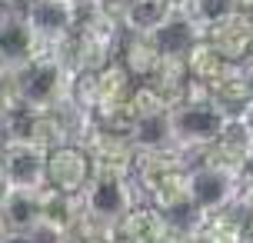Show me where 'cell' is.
Instances as JSON below:
<instances>
[{
	"instance_id": "cell-1",
	"label": "cell",
	"mask_w": 253,
	"mask_h": 243,
	"mask_svg": "<svg viewBox=\"0 0 253 243\" xmlns=\"http://www.w3.org/2000/svg\"><path fill=\"white\" fill-rule=\"evenodd\" d=\"M190 154L180 147L173 150H157V154H137L133 177H137L143 197L150 206L164 210L167 217H173L180 210H190L187 200V173H190Z\"/></svg>"
},
{
	"instance_id": "cell-2",
	"label": "cell",
	"mask_w": 253,
	"mask_h": 243,
	"mask_svg": "<svg viewBox=\"0 0 253 243\" xmlns=\"http://www.w3.org/2000/svg\"><path fill=\"white\" fill-rule=\"evenodd\" d=\"M74 70L63 64V57L57 50H43L40 57H34L30 64L13 70V93L17 103L27 110H57L70 100L74 93Z\"/></svg>"
},
{
	"instance_id": "cell-3",
	"label": "cell",
	"mask_w": 253,
	"mask_h": 243,
	"mask_svg": "<svg viewBox=\"0 0 253 243\" xmlns=\"http://www.w3.org/2000/svg\"><path fill=\"white\" fill-rule=\"evenodd\" d=\"M227 123H230V117L210 97H203V100H183L177 107H170L173 143L183 154H200L203 147H210L227 130Z\"/></svg>"
},
{
	"instance_id": "cell-4",
	"label": "cell",
	"mask_w": 253,
	"mask_h": 243,
	"mask_svg": "<svg viewBox=\"0 0 253 243\" xmlns=\"http://www.w3.org/2000/svg\"><path fill=\"white\" fill-rule=\"evenodd\" d=\"M80 203H84V217L93 223H103V227H117L137 206L130 177L117 173V170H93L87 190L80 193Z\"/></svg>"
},
{
	"instance_id": "cell-5",
	"label": "cell",
	"mask_w": 253,
	"mask_h": 243,
	"mask_svg": "<svg viewBox=\"0 0 253 243\" xmlns=\"http://www.w3.org/2000/svg\"><path fill=\"white\" fill-rule=\"evenodd\" d=\"M240 197V180L237 173H230L223 166H210V163H190L187 173V200H190V213L200 217L210 210L233 203Z\"/></svg>"
},
{
	"instance_id": "cell-6",
	"label": "cell",
	"mask_w": 253,
	"mask_h": 243,
	"mask_svg": "<svg viewBox=\"0 0 253 243\" xmlns=\"http://www.w3.org/2000/svg\"><path fill=\"white\" fill-rule=\"evenodd\" d=\"M0 170L17 190H43L47 187V150L27 140L0 143Z\"/></svg>"
},
{
	"instance_id": "cell-7",
	"label": "cell",
	"mask_w": 253,
	"mask_h": 243,
	"mask_svg": "<svg viewBox=\"0 0 253 243\" xmlns=\"http://www.w3.org/2000/svg\"><path fill=\"white\" fill-rule=\"evenodd\" d=\"M90 177H93V163L80 143H60V147L47 150V187L50 190L80 197L87 190Z\"/></svg>"
},
{
	"instance_id": "cell-8",
	"label": "cell",
	"mask_w": 253,
	"mask_h": 243,
	"mask_svg": "<svg viewBox=\"0 0 253 243\" xmlns=\"http://www.w3.org/2000/svg\"><path fill=\"white\" fill-rule=\"evenodd\" d=\"M24 17L43 50H57L74 34V0H27Z\"/></svg>"
},
{
	"instance_id": "cell-9",
	"label": "cell",
	"mask_w": 253,
	"mask_h": 243,
	"mask_svg": "<svg viewBox=\"0 0 253 243\" xmlns=\"http://www.w3.org/2000/svg\"><path fill=\"white\" fill-rule=\"evenodd\" d=\"M40 53H43V47H40L37 34L30 30L24 13L17 10V7L0 13V67L17 70V67L30 64Z\"/></svg>"
},
{
	"instance_id": "cell-10",
	"label": "cell",
	"mask_w": 253,
	"mask_h": 243,
	"mask_svg": "<svg viewBox=\"0 0 253 243\" xmlns=\"http://www.w3.org/2000/svg\"><path fill=\"white\" fill-rule=\"evenodd\" d=\"M147 40L157 47V53H160L164 60H187V53L203 40V30L190 20V13L177 3L173 13H170Z\"/></svg>"
},
{
	"instance_id": "cell-11",
	"label": "cell",
	"mask_w": 253,
	"mask_h": 243,
	"mask_svg": "<svg viewBox=\"0 0 253 243\" xmlns=\"http://www.w3.org/2000/svg\"><path fill=\"white\" fill-rule=\"evenodd\" d=\"M90 154V163L93 170H117V173H133V163H137V150L130 147L126 137L120 133H110L103 130L100 123H93V130L87 133V140L80 143Z\"/></svg>"
},
{
	"instance_id": "cell-12",
	"label": "cell",
	"mask_w": 253,
	"mask_h": 243,
	"mask_svg": "<svg viewBox=\"0 0 253 243\" xmlns=\"http://www.w3.org/2000/svg\"><path fill=\"white\" fill-rule=\"evenodd\" d=\"M114 233H117V243H164L177 233V227L157 206H133L114 227Z\"/></svg>"
},
{
	"instance_id": "cell-13",
	"label": "cell",
	"mask_w": 253,
	"mask_h": 243,
	"mask_svg": "<svg viewBox=\"0 0 253 243\" xmlns=\"http://www.w3.org/2000/svg\"><path fill=\"white\" fill-rule=\"evenodd\" d=\"M253 147V130L247 120H230L227 130L216 137L210 147L200 150V163H210V166H223L230 173H237L243 163V157L250 154Z\"/></svg>"
},
{
	"instance_id": "cell-14",
	"label": "cell",
	"mask_w": 253,
	"mask_h": 243,
	"mask_svg": "<svg viewBox=\"0 0 253 243\" xmlns=\"http://www.w3.org/2000/svg\"><path fill=\"white\" fill-rule=\"evenodd\" d=\"M203 37L216 47V53L227 60L233 70H253V27L233 17L227 24L207 30Z\"/></svg>"
},
{
	"instance_id": "cell-15",
	"label": "cell",
	"mask_w": 253,
	"mask_h": 243,
	"mask_svg": "<svg viewBox=\"0 0 253 243\" xmlns=\"http://www.w3.org/2000/svg\"><path fill=\"white\" fill-rule=\"evenodd\" d=\"M40 230V190H17L0 206V237H30Z\"/></svg>"
},
{
	"instance_id": "cell-16",
	"label": "cell",
	"mask_w": 253,
	"mask_h": 243,
	"mask_svg": "<svg viewBox=\"0 0 253 243\" xmlns=\"http://www.w3.org/2000/svg\"><path fill=\"white\" fill-rule=\"evenodd\" d=\"M80 220H84V203H80V197L50 190V187L40 190V230L43 233L63 240Z\"/></svg>"
},
{
	"instance_id": "cell-17",
	"label": "cell",
	"mask_w": 253,
	"mask_h": 243,
	"mask_svg": "<svg viewBox=\"0 0 253 243\" xmlns=\"http://www.w3.org/2000/svg\"><path fill=\"white\" fill-rule=\"evenodd\" d=\"M173 7L177 3H170V0H120L110 10H114V17L120 20V27L130 37H150L153 30L173 13Z\"/></svg>"
},
{
	"instance_id": "cell-18",
	"label": "cell",
	"mask_w": 253,
	"mask_h": 243,
	"mask_svg": "<svg viewBox=\"0 0 253 243\" xmlns=\"http://www.w3.org/2000/svg\"><path fill=\"white\" fill-rule=\"evenodd\" d=\"M210 100L230 117V120H243L253 110V74L250 70H233L223 77L216 87H210Z\"/></svg>"
},
{
	"instance_id": "cell-19",
	"label": "cell",
	"mask_w": 253,
	"mask_h": 243,
	"mask_svg": "<svg viewBox=\"0 0 253 243\" xmlns=\"http://www.w3.org/2000/svg\"><path fill=\"white\" fill-rule=\"evenodd\" d=\"M183 64H187L190 80H193V83H200L207 93H210V87H216L223 77H230V74H233V67H230L227 60L216 53V47L207 37H203L200 43L187 53V60H183Z\"/></svg>"
},
{
	"instance_id": "cell-20",
	"label": "cell",
	"mask_w": 253,
	"mask_h": 243,
	"mask_svg": "<svg viewBox=\"0 0 253 243\" xmlns=\"http://www.w3.org/2000/svg\"><path fill=\"white\" fill-rule=\"evenodd\" d=\"M130 147L137 154H157V150H173V130H170V110H160V114H150L137 120V127L130 130Z\"/></svg>"
},
{
	"instance_id": "cell-21",
	"label": "cell",
	"mask_w": 253,
	"mask_h": 243,
	"mask_svg": "<svg viewBox=\"0 0 253 243\" xmlns=\"http://www.w3.org/2000/svg\"><path fill=\"white\" fill-rule=\"evenodd\" d=\"M117 60L126 67V74L133 77V83H147V80L157 74V67L164 64V57L157 53V47H153L147 37H130L126 34L124 47L117 50Z\"/></svg>"
},
{
	"instance_id": "cell-22",
	"label": "cell",
	"mask_w": 253,
	"mask_h": 243,
	"mask_svg": "<svg viewBox=\"0 0 253 243\" xmlns=\"http://www.w3.org/2000/svg\"><path fill=\"white\" fill-rule=\"evenodd\" d=\"M97 114L100 110H110V107H117V103H124L130 93H133V77L126 74V67L120 64V60H110L107 67H100L97 74Z\"/></svg>"
},
{
	"instance_id": "cell-23",
	"label": "cell",
	"mask_w": 253,
	"mask_h": 243,
	"mask_svg": "<svg viewBox=\"0 0 253 243\" xmlns=\"http://www.w3.org/2000/svg\"><path fill=\"white\" fill-rule=\"evenodd\" d=\"M180 7L190 13V20L203 34L237 17V0H180Z\"/></svg>"
},
{
	"instance_id": "cell-24",
	"label": "cell",
	"mask_w": 253,
	"mask_h": 243,
	"mask_svg": "<svg viewBox=\"0 0 253 243\" xmlns=\"http://www.w3.org/2000/svg\"><path fill=\"white\" fill-rule=\"evenodd\" d=\"M17 107V93H13V70L0 67V127L10 117V110Z\"/></svg>"
},
{
	"instance_id": "cell-25",
	"label": "cell",
	"mask_w": 253,
	"mask_h": 243,
	"mask_svg": "<svg viewBox=\"0 0 253 243\" xmlns=\"http://www.w3.org/2000/svg\"><path fill=\"white\" fill-rule=\"evenodd\" d=\"M180 240H183V243H223L213 230H210V227H203V223H200L197 217H193V220L187 223V227L180 230Z\"/></svg>"
},
{
	"instance_id": "cell-26",
	"label": "cell",
	"mask_w": 253,
	"mask_h": 243,
	"mask_svg": "<svg viewBox=\"0 0 253 243\" xmlns=\"http://www.w3.org/2000/svg\"><path fill=\"white\" fill-rule=\"evenodd\" d=\"M237 17L253 27V0H237Z\"/></svg>"
},
{
	"instance_id": "cell-27",
	"label": "cell",
	"mask_w": 253,
	"mask_h": 243,
	"mask_svg": "<svg viewBox=\"0 0 253 243\" xmlns=\"http://www.w3.org/2000/svg\"><path fill=\"white\" fill-rule=\"evenodd\" d=\"M10 190H13V187H10V180L3 177V170H0V206H3V200L10 197Z\"/></svg>"
},
{
	"instance_id": "cell-28",
	"label": "cell",
	"mask_w": 253,
	"mask_h": 243,
	"mask_svg": "<svg viewBox=\"0 0 253 243\" xmlns=\"http://www.w3.org/2000/svg\"><path fill=\"white\" fill-rule=\"evenodd\" d=\"M164 243H183V240H180V230L173 233V237H170V240H164Z\"/></svg>"
},
{
	"instance_id": "cell-29",
	"label": "cell",
	"mask_w": 253,
	"mask_h": 243,
	"mask_svg": "<svg viewBox=\"0 0 253 243\" xmlns=\"http://www.w3.org/2000/svg\"><path fill=\"white\" fill-rule=\"evenodd\" d=\"M243 243H253V237H247V240H243Z\"/></svg>"
},
{
	"instance_id": "cell-30",
	"label": "cell",
	"mask_w": 253,
	"mask_h": 243,
	"mask_svg": "<svg viewBox=\"0 0 253 243\" xmlns=\"http://www.w3.org/2000/svg\"><path fill=\"white\" fill-rule=\"evenodd\" d=\"M170 3H180V0H170Z\"/></svg>"
}]
</instances>
